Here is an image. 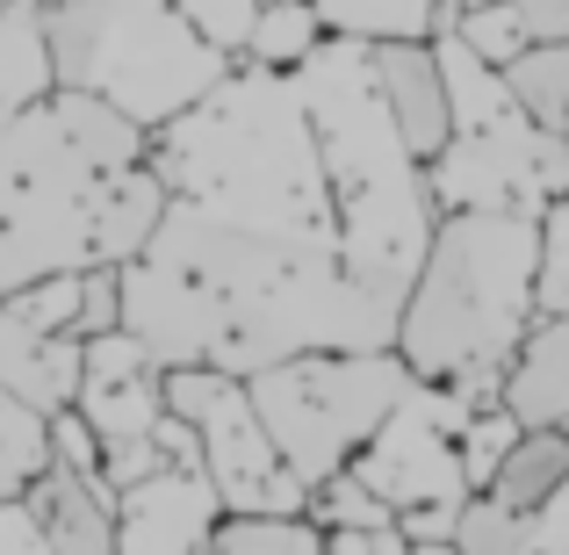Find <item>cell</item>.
<instances>
[{
    "mask_svg": "<svg viewBox=\"0 0 569 555\" xmlns=\"http://www.w3.org/2000/svg\"><path fill=\"white\" fill-rule=\"evenodd\" d=\"M512 555H569V484L548 505H533V513H527V534H519Z\"/></svg>",
    "mask_w": 569,
    "mask_h": 555,
    "instance_id": "31",
    "label": "cell"
},
{
    "mask_svg": "<svg viewBox=\"0 0 569 555\" xmlns=\"http://www.w3.org/2000/svg\"><path fill=\"white\" fill-rule=\"evenodd\" d=\"M447 72V145L426 167L432 209H533L541 217L556 195H569V138L541 130L512 101L498 66L469 51L447 29L432 37Z\"/></svg>",
    "mask_w": 569,
    "mask_h": 555,
    "instance_id": "7",
    "label": "cell"
},
{
    "mask_svg": "<svg viewBox=\"0 0 569 555\" xmlns=\"http://www.w3.org/2000/svg\"><path fill=\"white\" fill-rule=\"evenodd\" d=\"M80 354L87 339L72 333H43V325H29L22 310L0 296V389L8 397H22L29 412H66L72 397H80Z\"/></svg>",
    "mask_w": 569,
    "mask_h": 555,
    "instance_id": "14",
    "label": "cell"
},
{
    "mask_svg": "<svg viewBox=\"0 0 569 555\" xmlns=\"http://www.w3.org/2000/svg\"><path fill=\"white\" fill-rule=\"evenodd\" d=\"M72 412L94 426V440H101V484H109V490H123V484H138V476L167 469V455H159V440H152V426L167 418V368L152 361V347H144L130 325L87 339Z\"/></svg>",
    "mask_w": 569,
    "mask_h": 555,
    "instance_id": "11",
    "label": "cell"
},
{
    "mask_svg": "<svg viewBox=\"0 0 569 555\" xmlns=\"http://www.w3.org/2000/svg\"><path fill=\"white\" fill-rule=\"evenodd\" d=\"M512 8H519V22H527V37H533V43L569 37V0H512Z\"/></svg>",
    "mask_w": 569,
    "mask_h": 555,
    "instance_id": "34",
    "label": "cell"
},
{
    "mask_svg": "<svg viewBox=\"0 0 569 555\" xmlns=\"http://www.w3.org/2000/svg\"><path fill=\"white\" fill-rule=\"evenodd\" d=\"M123 325L159 368L252 375L303 347H389L397 325L347 281L339 252L238 231L173 195L138 260H123Z\"/></svg>",
    "mask_w": 569,
    "mask_h": 555,
    "instance_id": "1",
    "label": "cell"
},
{
    "mask_svg": "<svg viewBox=\"0 0 569 555\" xmlns=\"http://www.w3.org/2000/svg\"><path fill=\"white\" fill-rule=\"evenodd\" d=\"M562 484H569V433L562 426H527L505 447L498 476H490L483 490L498 505H512V513H533V505H548Z\"/></svg>",
    "mask_w": 569,
    "mask_h": 555,
    "instance_id": "18",
    "label": "cell"
},
{
    "mask_svg": "<svg viewBox=\"0 0 569 555\" xmlns=\"http://www.w3.org/2000/svg\"><path fill=\"white\" fill-rule=\"evenodd\" d=\"M167 195L238 224V231L281 238V246L339 252L332 181L310 109L289 72H267L238 58L209 95H194L181 116L152 130V152Z\"/></svg>",
    "mask_w": 569,
    "mask_h": 555,
    "instance_id": "2",
    "label": "cell"
},
{
    "mask_svg": "<svg viewBox=\"0 0 569 555\" xmlns=\"http://www.w3.org/2000/svg\"><path fill=\"white\" fill-rule=\"evenodd\" d=\"M43 462H51V426H43V412H29L22 397L0 389V498H14Z\"/></svg>",
    "mask_w": 569,
    "mask_h": 555,
    "instance_id": "23",
    "label": "cell"
},
{
    "mask_svg": "<svg viewBox=\"0 0 569 555\" xmlns=\"http://www.w3.org/2000/svg\"><path fill=\"white\" fill-rule=\"evenodd\" d=\"M368 72H376V87H382L389 123H397L403 145L432 167L440 145H447V72H440L432 37H382V43H368Z\"/></svg>",
    "mask_w": 569,
    "mask_h": 555,
    "instance_id": "13",
    "label": "cell"
},
{
    "mask_svg": "<svg viewBox=\"0 0 569 555\" xmlns=\"http://www.w3.org/2000/svg\"><path fill=\"white\" fill-rule=\"evenodd\" d=\"M167 412H181L202 440V476L223 513H303L310 484L281 462L246 375L231 368H167Z\"/></svg>",
    "mask_w": 569,
    "mask_h": 555,
    "instance_id": "10",
    "label": "cell"
},
{
    "mask_svg": "<svg viewBox=\"0 0 569 555\" xmlns=\"http://www.w3.org/2000/svg\"><path fill=\"white\" fill-rule=\"evenodd\" d=\"M562 433H569V426H562Z\"/></svg>",
    "mask_w": 569,
    "mask_h": 555,
    "instance_id": "38",
    "label": "cell"
},
{
    "mask_svg": "<svg viewBox=\"0 0 569 555\" xmlns=\"http://www.w3.org/2000/svg\"><path fill=\"white\" fill-rule=\"evenodd\" d=\"M505 87H512V101L533 116L541 130H562L569 138V37L556 43H527V51L512 58V66H498Z\"/></svg>",
    "mask_w": 569,
    "mask_h": 555,
    "instance_id": "21",
    "label": "cell"
},
{
    "mask_svg": "<svg viewBox=\"0 0 569 555\" xmlns=\"http://www.w3.org/2000/svg\"><path fill=\"white\" fill-rule=\"evenodd\" d=\"M181 14L194 29H202L217 51H246V37H252V14H260V0H181Z\"/></svg>",
    "mask_w": 569,
    "mask_h": 555,
    "instance_id": "29",
    "label": "cell"
},
{
    "mask_svg": "<svg viewBox=\"0 0 569 555\" xmlns=\"http://www.w3.org/2000/svg\"><path fill=\"white\" fill-rule=\"evenodd\" d=\"M289 80L310 109V130H318V152H325V181H332L339 267L397 325L403 296H411V275L432 246V224H440L432 188H426V159L389 123L361 37H332L325 29V43Z\"/></svg>",
    "mask_w": 569,
    "mask_h": 555,
    "instance_id": "3",
    "label": "cell"
},
{
    "mask_svg": "<svg viewBox=\"0 0 569 555\" xmlns=\"http://www.w3.org/2000/svg\"><path fill=\"white\" fill-rule=\"evenodd\" d=\"M43 8H66V0H43Z\"/></svg>",
    "mask_w": 569,
    "mask_h": 555,
    "instance_id": "37",
    "label": "cell"
},
{
    "mask_svg": "<svg viewBox=\"0 0 569 555\" xmlns=\"http://www.w3.org/2000/svg\"><path fill=\"white\" fill-rule=\"evenodd\" d=\"M51 426V462H66V469H87V476H101V440H94V426H87L80 412H51L43 418Z\"/></svg>",
    "mask_w": 569,
    "mask_h": 555,
    "instance_id": "30",
    "label": "cell"
},
{
    "mask_svg": "<svg viewBox=\"0 0 569 555\" xmlns=\"http://www.w3.org/2000/svg\"><path fill=\"white\" fill-rule=\"evenodd\" d=\"M469 412H476L469 397L411 375V389L389 404V418L347 462L389 505L403 542H455V519L469 505V476H461V426H469Z\"/></svg>",
    "mask_w": 569,
    "mask_h": 555,
    "instance_id": "9",
    "label": "cell"
},
{
    "mask_svg": "<svg viewBox=\"0 0 569 555\" xmlns=\"http://www.w3.org/2000/svg\"><path fill=\"white\" fill-rule=\"evenodd\" d=\"M325 555H411L397 519H382V527H325Z\"/></svg>",
    "mask_w": 569,
    "mask_h": 555,
    "instance_id": "32",
    "label": "cell"
},
{
    "mask_svg": "<svg viewBox=\"0 0 569 555\" xmlns=\"http://www.w3.org/2000/svg\"><path fill=\"white\" fill-rule=\"evenodd\" d=\"M116 325H123V267H109V260L80 267V318H72V333L94 339V333H116Z\"/></svg>",
    "mask_w": 569,
    "mask_h": 555,
    "instance_id": "28",
    "label": "cell"
},
{
    "mask_svg": "<svg viewBox=\"0 0 569 555\" xmlns=\"http://www.w3.org/2000/svg\"><path fill=\"white\" fill-rule=\"evenodd\" d=\"M455 37L469 43V51L483 58V66H512V58L533 43L512 0H483V8H461V14H455Z\"/></svg>",
    "mask_w": 569,
    "mask_h": 555,
    "instance_id": "25",
    "label": "cell"
},
{
    "mask_svg": "<svg viewBox=\"0 0 569 555\" xmlns=\"http://www.w3.org/2000/svg\"><path fill=\"white\" fill-rule=\"evenodd\" d=\"M58 95V58L43 0H0V116Z\"/></svg>",
    "mask_w": 569,
    "mask_h": 555,
    "instance_id": "17",
    "label": "cell"
},
{
    "mask_svg": "<svg viewBox=\"0 0 569 555\" xmlns=\"http://www.w3.org/2000/svg\"><path fill=\"white\" fill-rule=\"evenodd\" d=\"M519 418H512V404H476L469 412V426H461V476H469V490H483L490 476H498V462H505V447L519 440Z\"/></svg>",
    "mask_w": 569,
    "mask_h": 555,
    "instance_id": "24",
    "label": "cell"
},
{
    "mask_svg": "<svg viewBox=\"0 0 569 555\" xmlns=\"http://www.w3.org/2000/svg\"><path fill=\"white\" fill-rule=\"evenodd\" d=\"M29 513H37L43 542L58 555H116V490L87 469H66V462H43L22 484Z\"/></svg>",
    "mask_w": 569,
    "mask_h": 555,
    "instance_id": "15",
    "label": "cell"
},
{
    "mask_svg": "<svg viewBox=\"0 0 569 555\" xmlns=\"http://www.w3.org/2000/svg\"><path fill=\"white\" fill-rule=\"evenodd\" d=\"M318 14L332 37L382 43V37H447L461 0H318Z\"/></svg>",
    "mask_w": 569,
    "mask_h": 555,
    "instance_id": "19",
    "label": "cell"
},
{
    "mask_svg": "<svg viewBox=\"0 0 569 555\" xmlns=\"http://www.w3.org/2000/svg\"><path fill=\"white\" fill-rule=\"evenodd\" d=\"M281 462L303 484H325L368 447V433L389 418V404L411 389L397 347H303L289 361H267L246 375Z\"/></svg>",
    "mask_w": 569,
    "mask_h": 555,
    "instance_id": "8",
    "label": "cell"
},
{
    "mask_svg": "<svg viewBox=\"0 0 569 555\" xmlns=\"http://www.w3.org/2000/svg\"><path fill=\"white\" fill-rule=\"evenodd\" d=\"M533 275H541L533 209H440L389 347L418 383H440L469 404H498L519 339L541 318Z\"/></svg>",
    "mask_w": 569,
    "mask_h": 555,
    "instance_id": "4",
    "label": "cell"
},
{
    "mask_svg": "<svg viewBox=\"0 0 569 555\" xmlns=\"http://www.w3.org/2000/svg\"><path fill=\"white\" fill-rule=\"evenodd\" d=\"M519 534H527V513L498 505L490 490H469V505H461V519H455V548L461 555H512Z\"/></svg>",
    "mask_w": 569,
    "mask_h": 555,
    "instance_id": "26",
    "label": "cell"
},
{
    "mask_svg": "<svg viewBox=\"0 0 569 555\" xmlns=\"http://www.w3.org/2000/svg\"><path fill=\"white\" fill-rule=\"evenodd\" d=\"M461 8H483V0H461Z\"/></svg>",
    "mask_w": 569,
    "mask_h": 555,
    "instance_id": "36",
    "label": "cell"
},
{
    "mask_svg": "<svg viewBox=\"0 0 569 555\" xmlns=\"http://www.w3.org/2000/svg\"><path fill=\"white\" fill-rule=\"evenodd\" d=\"M217 519V484L194 462H167V469L116 490V555H209Z\"/></svg>",
    "mask_w": 569,
    "mask_h": 555,
    "instance_id": "12",
    "label": "cell"
},
{
    "mask_svg": "<svg viewBox=\"0 0 569 555\" xmlns=\"http://www.w3.org/2000/svg\"><path fill=\"white\" fill-rule=\"evenodd\" d=\"M541 318H569V195L541 209V275H533Z\"/></svg>",
    "mask_w": 569,
    "mask_h": 555,
    "instance_id": "27",
    "label": "cell"
},
{
    "mask_svg": "<svg viewBox=\"0 0 569 555\" xmlns=\"http://www.w3.org/2000/svg\"><path fill=\"white\" fill-rule=\"evenodd\" d=\"M0 555H58L51 542H43V527H37V513H29L22 490L0 498Z\"/></svg>",
    "mask_w": 569,
    "mask_h": 555,
    "instance_id": "33",
    "label": "cell"
},
{
    "mask_svg": "<svg viewBox=\"0 0 569 555\" xmlns=\"http://www.w3.org/2000/svg\"><path fill=\"white\" fill-rule=\"evenodd\" d=\"M144 152L152 130L87 87L0 116V296L37 275L94 267L109 195Z\"/></svg>",
    "mask_w": 569,
    "mask_h": 555,
    "instance_id": "5",
    "label": "cell"
},
{
    "mask_svg": "<svg viewBox=\"0 0 569 555\" xmlns=\"http://www.w3.org/2000/svg\"><path fill=\"white\" fill-rule=\"evenodd\" d=\"M318 43H325L318 0H260L252 37H246V51H238V58H252V66H267V72H296Z\"/></svg>",
    "mask_w": 569,
    "mask_h": 555,
    "instance_id": "20",
    "label": "cell"
},
{
    "mask_svg": "<svg viewBox=\"0 0 569 555\" xmlns=\"http://www.w3.org/2000/svg\"><path fill=\"white\" fill-rule=\"evenodd\" d=\"M43 22H51L58 87H87L144 130L181 116L238 66L188 22L181 0H66L43 8Z\"/></svg>",
    "mask_w": 569,
    "mask_h": 555,
    "instance_id": "6",
    "label": "cell"
},
{
    "mask_svg": "<svg viewBox=\"0 0 569 555\" xmlns=\"http://www.w3.org/2000/svg\"><path fill=\"white\" fill-rule=\"evenodd\" d=\"M411 555H461L455 542H411Z\"/></svg>",
    "mask_w": 569,
    "mask_h": 555,
    "instance_id": "35",
    "label": "cell"
},
{
    "mask_svg": "<svg viewBox=\"0 0 569 555\" xmlns=\"http://www.w3.org/2000/svg\"><path fill=\"white\" fill-rule=\"evenodd\" d=\"M505 404L519 426H569V318H533L505 368Z\"/></svg>",
    "mask_w": 569,
    "mask_h": 555,
    "instance_id": "16",
    "label": "cell"
},
{
    "mask_svg": "<svg viewBox=\"0 0 569 555\" xmlns=\"http://www.w3.org/2000/svg\"><path fill=\"white\" fill-rule=\"evenodd\" d=\"M209 555H325V527L310 513H223Z\"/></svg>",
    "mask_w": 569,
    "mask_h": 555,
    "instance_id": "22",
    "label": "cell"
}]
</instances>
